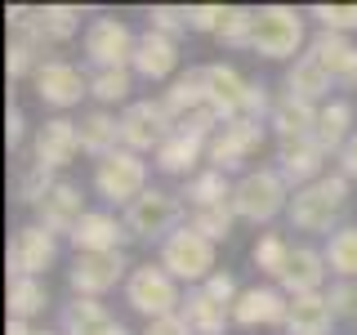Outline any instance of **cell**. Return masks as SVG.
Wrapping results in <instances>:
<instances>
[{
	"mask_svg": "<svg viewBox=\"0 0 357 335\" xmlns=\"http://www.w3.org/2000/svg\"><path fill=\"white\" fill-rule=\"evenodd\" d=\"M148 31H161V36L178 40L183 31H192L188 27V9L183 5H152L148 9Z\"/></svg>",
	"mask_w": 357,
	"mask_h": 335,
	"instance_id": "b9f144b4",
	"label": "cell"
},
{
	"mask_svg": "<svg viewBox=\"0 0 357 335\" xmlns=\"http://www.w3.org/2000/svg\"><path fill=\"white\" fill-rule=\"evenodd\" d=\"M353 107L344 103V98H331V103H321V112H317V130H312V139L326 148V156L335 152L340 156L344 152V143L353 139Z\"/></svg>",
	"mask_w": 357,
	"mask_h": 335,
	"instance_id": "f546056e",
	"label": "cell"
},
{
	"mask_svg": "<svg viewBox=\"0 0 357 335\" xmlns=\"http://www.w3.org/2000/svg\"><path fill=\"white\" fill-rule=\"evenodd\" d=\"M5 335H63V331H50V327H31V322H9Z\"/></svg>",
	"mask_w": 357,
	"mask_h": 335,
	"instance_id": "816d5d0a",
	"label": "cell"
},
{
	"mask_svg": "<svg viewBox=\"0 0 357 335\" xmlns=\"http://www.w3.org/2000/svg\"><path fill=\"white\" fill-rule=\"evenodd\" d=\"M31 89H36V98L45 107L67 112V107H76L89 94V76L76 63H67V59H45L40 72L31 76Z\"/></svg>",
	"mask_w": 357,
	"mask_h": 335,
	"instance_id": "7c38bea8",
	"label": "cell"
},
{
	"mask_svg": "<svg viewBox=\"0 0 357 335\" xmlns=\"http://www.w3.org/2000/svg\"><path fill=\"white\" fill-rule=\"evenodd\" d=\"M290 184L277 174V165H259V170H245L232 188V215L245 223H268L277 215H286L290 206Z\"/></svg>",
	"mask_w": 357,
	"mask_h": 335,
	"instance_id": "7a4b0ae2",
	"label": "cell"
},
{
	"mask_svg": "<svg viewBox=\"0 0 357 335\" xmlns=\"http://www.w3.org/2000/svg\"><path fill=\"white\" fill-rule=\"evenodd\" d=\"M103 322H112L103 299H72V304L63 308V318H59V331L63 335H94Z\"/></svg>",
	"mask_w": 357,
	"mask_h": 335,
	"instance_id": "836d02e7",
	"label": "cell"
},
{
	"mask_svg": "<svg viewBox=\"0 0 357 335\" xmlns=\"http://www.w3.org/2000/svg\"><path fill=\"white\" fill-rule=\"evenodd\" d=\"M245 89H250V81H245L232 63H210L206 67V103H210V112H215L223 126L241 117Z\"/></svg>",
	"mask_w": 357,
	"mask_h": 335,
	"instance_id": "d6986e66",
	"label": "cell"
},
{
	"mask_svg": "<svg viewBox=\"0 0 357 335\" xmlns=\"http://www.w3.org/2000/svg\"><path fill=\"white\" fill-rule=\"evenodd\" d=\"M290 251H295V246H290L282 232H264V237L255 241L250 260H255V268H259V273H268V277L277 282V277L286 273V264H290Z\"/></svg>",
	"mask_w": 357,
	"mask_h": 335,
	"instance_id": "8d00e7d4",
	"label": "cell"
},
{
	"mask_svg": "<svg viewBox=\"0 0 357 335\" xmlns=\"http://www.w3.org/2000/svg\"><path fill=\"white\" fill-rule=\"evenodd\" d=\"M277 174L290 184V193L317 184L326 174V148L317 139H282L277 143Z\"/></svg>",
	"mask_w": 357,
	"mask_h": 335,
	"instance_id": "5bb4252c",
	"label": "cell"
},
{
	"mask_svg": "<svg viewBox=\"0 0 357 335\" xmlns=\"http://www.w3.org/2000/svg\"><path fill=\"white\" fill-rule=\"evenodd\" d=\"M326 255L317 251V246H295L290 251V264H286V273L277 277V286L286 290L290 299L295 295H317L321 286H326Z\"/></svg>",
	"mask_w": 357,
	"mask_h": 335,
	"instance_id": "44dd1931",
	"label": "cell"
},
{
	"mask_svg": "<svg viewBox=\"0 0 357 335\" xmlns=\"http://www.w3.org/2000/svg\"><path fill=\"white\" fill-rule=\"evenodd\" d=\"M331 85H335L331 72L312 59V54H299V59L286 67V94L290 98H304V103L321 107V103H326V94H331Z\"/></svg>",
	"mask_w": 357,
	"mask_h": 335,
	"instance_id": "d4e9b609",
	"label": "cell"
},
{
	"mask_svg": "<svg viewBox=\"0 0 357 335\" xmlns=\"http://www.w3.org/2000/svg\"><path fill=\"white\" fill-rule=\"evenodd\" d=\"M5 304H9V322H31V318L45 313V304H50V290H45L40 277H14Z\"/></svg>",
	"mask_w": 357,
	"mask_h": 335,
	"instance_id": "1f68e13d",
	"label": "cell"
},
{
	"mask_svg": "<svg viewBox=\"0 0 357 335\" xmlns=\"http://www.w3.org/2000/svg\"><path fill=\"white\" fill-rule=\"evenodd\" d=\"M335 322H340V318H335L326 290L290 299V313H286V331H290V335H331Z\"/></svg>",
	"mask_w": 357,
	"mask_h": 335,
	"instance_id": "484cf974",
	"label": "cell"
},
{
	"mask_svg": "<svg viewBox=\"0 0 357 335\" xmlns=\"http://www.w3.org/2000/svg\"><path fill=\"white\" fill-rule=\"evenodd\" d=\"M264 121H250V117H237V121H228L215 139H210V152H206V165L210 170H223V174H232V170H241L245 161H250L255 152L264 148Z\"/></svg>",
	"mask_w": 357,
	"mask_h": 335,
	"instance_id": "9c48e42d",
	"label": "cell"
},
{
	"mask_svg": "<svg viewBox=\"0 0 357 335\" xmlns=\"http://www.w3.org/2000/svg\"><path fill=\"white\" fill-rule=\"evenodd\" d=\"M290 295L282 286H245L232 304V327H286Z\"/></svg>",
	"mask_w": 357,
	"mask_h": 335,
	"instance_id": "ac0fdd59",
	"label": "cell"
},
{
	"mask_svg": "<svg viewBox=\"0 0 357 335\" xmlns=\"http://www.w3.org/2000/svg\"><path fill=\"white\" fill-rule=\"evenodd\" d=\"M174 134V117L165 112L161 98H139V103H130L121 112V148L139 152V156H156L165 139Z\"/></svg>",
	"mask_w": 357,
	"mask_h": 335,
	"instance_id": "ba28073f",
	"label": "cell"
},
{
	"mask_svg": "<svg viewBox=\"0 0 357 335\" xmlns=\"http://www.w3.org/2000/svg\"><path fill=\"white\" fill-rule=\"evenodd\" d=\"M321 255H326V268L335 277L357 282V223H344L340 232H331L326 246H321Z\"/></svg>",
	"mask_w": 357,
	"mask_h": 335,
	"instance_id": "d6a6232c",
	"label": "cell"
},
{
	"mask_svg": "<svg viewBox=\"0 0 357 335\" xmlns=\"http://www.w3.org/2000/svg\"><path fill=\"white\" fill-rule=\"evenodd\" d=\"M130 85H134V72L130 67H107V72H89V94L98 103H126L130 98ZM130 107V103H126Z\"/></svg>",
	"mask_w": 357,
	"mask_h": 335,
	"instance_id": "74e56055",
	"label": "cell"
},
{
	"mask_svg": "<svg viewBox=\"0 0 357 335\" xmlns=\"http://www.w3.org/2000/svg\"><path fill=\"white\" fill-rule=\"evenodd\" d=\"M255 18H259V9L228 5V9H223V22H219V40L228 45V50H250V40H255Z\"/></svg>",
	"mask_w": 357,
	"mask_h": 335,
	"instance_id": "d590c367",
	"label": "cell"
},
{
	"mask_svg": "<svg viewBox=\"0 0 357 335\" xmlns=\"http://www.w3.org/2000/svg\"><path fill=\"white\" fill-rule=\"evenodd\" d=\"M232 188H237V184H232L223 170H210V165H206V170H197L192 179H188L178 197H183L188 210H206V206H228Z\"/></svg>",
	"mask_w": 357,
	"mask_h": 335,
	"instance_id": "4dcf8cb0",
	"label": "cell"
},
{
	"mask_svg": "<svg viewBox=\"0 0 357 335\" xmlns=\"http://www.w3.org/2000/svg\"><path fill=\"white\" fill-rule=\"evenodd\" d=\"M143 335H192V327H188L183 313H170V318H156L143 327Z\"/></svg>",
	"mask_w": 357,
	"mask_h": 335,
	"instance_id": "c3c4849f",
	"label": "cell"
},
{
	"mask_svg": "<svg viewBox=\"0 0 357 335\" xmlns=\"http://www.w3.org/2000/svg\"><path fill=\"white\" fill-rule=\"evenodd\" d=\"M81 152V126L72 117H50L45 126H36V139H31V161L50 165V170H63V165L76 161Z\"/></svg>",
	"mask_w": 357,
	"mask_h": 335,
	"instance_id": "2e32d148",
	"label": "cell"
},
{
	"mask_svg": "<svg viewBox=\"0 0 357 335\" xmlns=\"http://www.w3.org/2000/svg\"><path fill=\"white\" fill-rule=\"evenodd\" d=\"M206 290L219 299V304H228V308H232V304H237V295H241L245 286H237V277H232V273H223V268H219V273L206 282Z\"/></svg>",
	"mask_w": 357,
	"mask_h": 335,
	"instance_id": "7dc6e473",
	"label": "cell"
},
{
	"mask_svg": "<svg viewBox=\"0 0 357 335\" xmlns=\"http://www.w3.org/2000/svg\"><path fill=\"white\" fill-rule=\"evenodd\" d=\"M304 18L308 14H299V9H290V5H264L259 18H255L250 50L259 54V59H299V50L308 45Z\"/></svg>",
	"mask_w": 357,
	"mask_h": 335,
	"instance_id": "8992f818",
	"label": "cell"
},
{
	"mask_svg": "<svg viewBox=\"0 0 357 335\" xmlns=\"http://www.w3.org/2000/svg\"><path fill=\"white\" fill-rule=\"evenodd\" d=\"M31 210H36V223L45 232H54V237H72L76 223L89 215V210H85V193L72 184V179H59V184L50 188V197H45L40 206H31Z\"/></svg>",
	"mask_w": 357,
	"mask_h": 335,
	"instance_id": "9a60e30c",
	"label": "cell"
},
{
	"mask_svg": "<svg viewBox=\"0 0 357 335\" xmlns=\"http://www.w3.org/2000/svg\"><path fill=\"white\" fill-rule=\"evenodd\" d=\"M349 188H353V179H344L340 170L335 174H321L317 184H308V188H299L295 197H290V206H286V219H290V228L295 232H340L344 223V206H349Z\"/></svg>",
	"mask_w": 357,
	"mask_h": 335,
	"instance_id": "6da1fadb",
	"label": "cell"
},
{
	"mask_svg": "<svg viewBox=\"0 0 357 335\" xmlns=\"http://www.w3.org/2000/svg\"><path fill=\"white\" fill-rule=\"evenodd\" d=\"M72 251L76 255H112L130 241V228H126V215H112V210H89V215L76 223L72 237Z\"/></svg>",
	"mask_w": 357,
	"mask_h": 335,
	"instance_id": "e0dca14e",
	"label": "cell"
},
{
	"mask_svg": "<svg viewBox=\"0 0 357 335\" xmlns=\"http://www.w3.org/2000/svg\"><path fill=\"white\" fill-rule=\"evenodd\" d=\"M126 277H130L126 255L112 251V255H76L67 282H72L76 299H103L112 286H126Z\"/></svg>",
	"mask_w": 357,
	"mask_h": 335,
	"instance_id": "4fadbf2b",
	"label": "cell"
},
{
	"mask_svg": "<svg viewBox=\"0 0 357 335\" xmlns=\"http://www.w3.org/2000/svg\"><path fill=\"white\" fill-rule=\"evenodd\" d=\"M206 152H210V143L206 139H192V134H183V130H174L170 139L156 148V156H152V165L161 174H174V179H192L197 170H206Z\"/></svg>",
	"mask_w": 357,
	"mask_h": 335,
	"instance_id": "ffe728a7",
	"label": "cell"
},
{
	"mask_svg": "<svg viewBox=\"0 0 357 335\" xmlns=\"http://www.w3.org/2000/svg\"><path fill=\"white\" fill-rule=\"evenodd\" d=\"M232 223H237V215H232V201L228 206H206V210H188V228H197L206 241H223L232 232Z\"/></svg>",
	"mask_w": 357,
	"mask_h": 335,
	"instance_id": "f35d334b",
	"label": "cell"
},
{
	"mask_svg": "<svg viewBox=\"0 0 357 335\" xmlns=\"http://www.w3.org/2000/svg\"><path fill=\"white\" fill-rule=\"evenodd\" d=\"M188 223V206L183 197L165 193V188H148L139 201H130L126 206V228L134 241H156L161 246L170 232H178Z\"/></svg>",
	"mask_w": 357,
	"mask_h": 335,
	"instance_id": "277c9868",
	"label": "cell"
},
{
	"mask_svg": "<svg viewBox=\"0 0 357 335\" xmlns=\"http://www.w3.org/2000/svg\"><path fill=\"white\" fill-rule=\"evenodd\" d=\"M174 67H178V40L161 36V31H143L130 72L143 81H174Z\"/></svg>",
	"mask_w": 357,
	"mask_h": 335,
	"instance_id": "7402d4cb",
	"label": "cell"
},
{
	"mask_svg": "<svg viewBox=\"0 0 357 335\" xmlns=\"http://www.w3.org/2000/svg\"><path fill=\"white\" fill-rule=\"evenodd\" d=\"M59 260V237L45 232L40 223H22V228L9 237L5 264H9V282L14 277H45Z\"/></svg>",
	"mask_w": 357,
	"mask_h": 335,
	"instance_id": "8fae6325",
	"label": "cell"
},
{
	"mask_svg": "<svg viewBox=\"0 0 357 335\" xmlns=\"http://www.w3.org/2000/svg\"><path fill=\"white\" fill-rule=\"evenodd\" d=\"M308 18H317L321 31H340V36L357 31V5H312Z\"/></svg>",
	"mask_w": 357,
	"mask_h": 335,
	"instance_id": "7bdbcfd3",
	"label": "cell"
},
{
	"mask_svg": "<svg viewBox=\"0 0 357 335\" xmlns=\"http://www.w3.org/2000/svg\"><path fill=\"white\" fill-rule=\"evenodd\" d=\"M126 304L148 322L170 318V313L183 308V286L161 264H134L130 277H126Z\"/></svg>",
	"mask_w": 357,
	"mask_h": 335,
	"instance_id": "5b68a950",
	"label": "cell"
},
{
	"mask_svg": "<svg viewBox=\"0 0 357 335\" xmlns=\"http://www.w3.org/2000/svg\"><path fill=\"white\" fill-rule=\"evenodd\" d=\"M76 126H81V152H85V156L103 161V156L121 152V117H112L107 107L85 112V117L76 121Z\"/></svg>",
	"mask_w": 357,
	"mask_h": 335,
	"instance_id": "4316f807",
	"label": "cell"
},
{
	"mask_svg": "<svg viewBox=\"0 0 357 335\" xmlns=\"http://www.w3.org/2000/svg\"><path fill=\"white\" fill-rule=\"evenodd\" d=\"M54 184H59V179H54L50 165H36V161H31L27 170L18 174V201H27V206H40V201L50 197Z\"/></svg>",
	"mask_w": 357,
	"mask_h": 335,
	"instance_id": "60d3db41",
	"label": "cell"
},
{
	"mask_svg": "<svg viewBox=\"0 0 357 335\" xmlns=\"http://www.w3.org/2000/svg\"><path fill=\"white\" fill-rule=\"evenodd\" d=\"M156 264H161L178 286H188V290H192V286H206L210 277L219 273V268H215V241H206L197 228H188V223L161 241Z\"/></svg>",
	"mask_w": 357,
	"mask_h": 335,
	"instance_id": "3957f363",
	"label": "cell"
},
{
	"mask_svg": "<svg viewBox=\"0 0 357 335\" xmlns=\"http://www.w3.org/2000/svg\"><path fill=\"white\" fill-rule=\"evenodd\" d=\"M273 103H277V98H268V85H264V81H250V89H245V107H241V117L264 121V126H268V117H273Z\"/></svg>",
	"mask_w": 357,
	"mask_h": 335,
	"instance_id": "f6af8a7d",
	"label": "cell"
},
{
	"mask_svg": "<svg viewBox=\"0 0 357 335\" xmlns=\"http://www.w3.org/2000/svg\"><path fill=\"white\" fill-rule=\"evenodd\" d=\"M340 174L344 179H357V134L344 143V152H340Z\"/></svg>",
	"mask_w": 357,
	"mask_h": 335,
	"instance_id": "f907efd6",
	"label": "cell"
},
{
	"mask_svg": "<svg viewBox=\"0 0 357 335\" xmlns=\"http://www.w3.org/2000/svg\"><path fill=\"white\" fill-rule=\"evenodd\" d=\"M81 31V5H40V36L45 45H63Z\"/></svg>",
	"mask_w": 357,
	"mask_h": 335,
	"instance_id": "e575fe53",
	"label": "cell"
},
{
	"mask_svg": "<svg viewBox=\"0 0 357 335\" xmlns=\"http://www.w3.org/2000/svg\"><path fill=\"white\" fill-rule=\"evenodd\" d=\"M317 112H321V107L304 103V98L282 94V98L273 103V117H268V126L277 130V139H312V130H317Z\"/></svg>",
	"mask_w": 357,
	"mask_h": 335,
	"instance_id": "f1b7e54d",
	"label": "cell"
},
{
	"mask_svg": "<svg viewBox=\"0 0 357 335\" xmlns=\"http://www.w3.org/2000/svg\"><path fill=\"white\" fill-rule=\"evenodd\" d=\"M94 193L103 197L107 206L126 210L130 201H139L143 193H148V161H143L139 152H130V148L94 161Z\"/></svg>",
	"mask_w": 357,
	"mask_h": 335,
	"instance_id": "52a82bcc",
	"label": "cell"
},
{
	"mask_svg": "<svg viewBox=\"0 0 357 335\" xmlns=\"http://www.w3.org/2000/svg\"><path fill=\"white\" fill-rule=\"evenodd\" d=\"M308 54L331 72L335 85H357V45L340 31H317L308 40Z\"/></svg>",
	"mask_w": 357,
	"mask_h": 335,
	"instance_id": "603a6c76",
	"label": "cell"
},
{
	"mask_svg": "<svg viewBox=\"0 0 357 335\" xmlns=\"http://www.w3.org/2000/svg\"><path fill=\"white\" fill-rule=\"evenodd\" d=\"M335 318H357V282H344V277H335L331 290H326Z\"/></svg>",
	"mask_w": 357,
	"mask_h": 335,
	"instance_id": "ee69618b",
	"label": "cell"
},
{
	"mask_svg": "<svg viewBox=\"0 0 357 335\" xmlns=\"http://www.w3.org/2000/svg\"><path fill=\"white\" fill-rule=\"evenodd\" d=\"M94 335H130V327H126V322H116V318H112V322H103V327H98Z\"/></svg>",
	"mask_w": 357,
	"mask_h": 335,
	"instance_id": "f5cc1de1",
	"label": "cell"
},
{
	"mask_svg": "<svg viewBox=\"0 0 357 335\" xmlns=\"http://www.w3.org/2000/svg\"><path fill=\"white\" fill-rule=\"evenodd\" d=\"M22 130H27V121H22V107L9 103V112H5V143H9V148H18V143H22Z\"/></svg>",
	"mask_w": 357,
	"mask_h": 335,
	"instance_id": "681fc988",
	"label": "cell"
},
{
	"mask_svg": "<svg viewBox=\"0 0 357 335\" xmlns=\"http://www.w3.org/2000/svg\"><path fill=\"white\" fill-rule=\"evenodd\" d=\"M223 9H228V5H188V27H192V31H210V36H219Z\"/></svg>",
	"mask_w": 357,
	"mask_h": 335,
	"instance_id": "bcb514c9",
	"label": "cell"
},
{
	"mask_svg": "<svg viewBox=\"0 0 357 335\" xmlns=\"http://www.w3.org/2000/svg\"><path fill=\"white\" fill-rule=\"evenodd\" d=\"M188 318V327H192V335H223L232 327V308L219 304L215 295H210L206 286H192L183 295V308H178Z\"/></svg>",
	"mask_w": 357,
	"mask_h": 335,
	"instance_id": "cb8c5ba5",
	"label": "cell"
},
{
	"mask_svg": "<svg viewBox=\"0 0 357 335\" xmlns=\"http://www.w3.org/2000/svg\"><path fill=\"white\" fill-rule=\"evenodd\" d=\"M40 50L31 40H9V54H5V72H9V81H31V76L40 72Z\"/></svg>",
	"mask_w": 357,
	"mask_h": 335,
	"instance_id": "ab89813d",
	"label": "cell"
},
{
	"mask_svg": "<svg viewBox=\"0 0 357 335\" xmlns=\"http://www.w3.org/2000/svg\"><path fill=\"white\" fill-rule=\"evenodd\" d=\"M85 59L94 72H107V67H130L134 50H139V36L126 27L121 18H94L85 27Z\"/></svg>",
	"mask_w": 357,
	"mask_h": 335,
	"instance_id": "30bf717a",
	"label": "cell"
},
{
	"mask_svg": "<svg viewBox=\"0 0 357 335\" xmlns=\"http://www.w3.org/2000/svg\"><path fill=\"white\" fill-rule=\"evenodd\" d=\"M161 103H165V112L174 117V126H178L183 117H192V112L210 107V103H206V67H188V72H178L174 81H170V89L161 94Z\"/></svg>",
	"mask_w": 357,
	"mask_h": 335,
	"instance_id": "83f0119b",
	"label": "cell"
}]
</instances>
